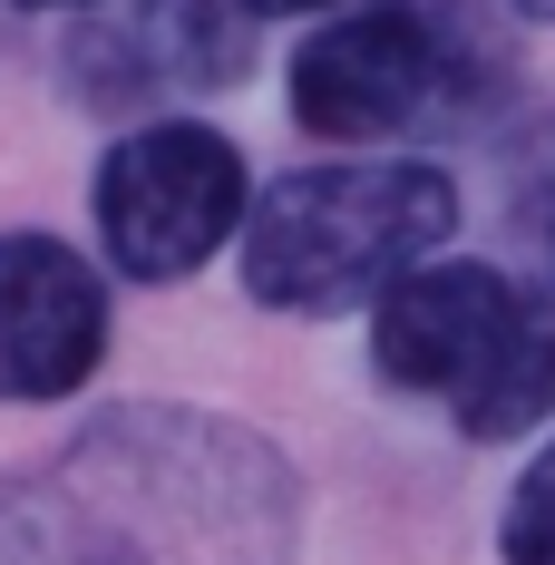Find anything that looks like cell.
I'll return each instance as SVG.
<instances>
[{"label":"cell","instance_id":"7c38bea8","mask_svg":"<svg viewBox=\"0 0 555 565\" xmlns=\"http://www.w3.org/2000/svg\"><path fill=\"white\" fill-rule=\"evenodd\" d=\"M506 10H516V20H555V0H506Z\"/></svg>","mask_w":555,"mask_h":565},{"label":"cell","instance_id":"9c48e42d","mask_svg":"<svg viewBox=\"0 0 555 565\" xmlns=\"http://www.w3.org/2000/svg\"><path fill=\"white\" fill-rule=\"evenodd\" d=\"M244 20H302V10H332V0H234Z\"/></svg>","mask_w":555,"mask_h":565},{"label":"cell","instance_id":"52a82bcc","mask_svg":"<svg viewBox=\"0 0 555 565\" xmlns=\"http://www.w3.org/2000/svg\"><path fill=\"white\" fill-rule=\"evenodd\" d=\"M224 78H244L234 0H108L68 40V88L88 108H147V98H185Z\"/></svg>","mask_w":555,"mask_h":565},{"label":"cell","instance_id":"ba28073f","mask_svg":"<svg viewBox=\"0 0 555 565\" xmlns=\"http://www.w3.org/2000/svg\"><path fill=\"white\" fill-rule=\"evenodd\" d=\"M506 565H555V439L526 458V478L506 488V526H498Z\"/></svg>","mask_w":555,"mask_h":565},{"label":"cell","instance_id":"8fae6325","mask_svg":"<svg viewBox=\"0 0 555 565\" xmlns=\"http://www.w3.org/2000/svg\"><path fill=\"white\" fill-rule=\"evenodd\" d=\"M10 10H108V0H10Z\"/></svg>","mask_w":555,"mask_h":565},{"label":"cell","instance_id":"3957f363","mask_svg":"<svg viewBox=\"0 0 555 565\" xmlns=\"http://www.w3.org/2000/svg\"><path fill=\"white\" fill-rule=\"evenodd\" d=\"M506 88H516V40L488 0H371L312 30L282 68L292 117L341 147L478 127Z\"/></svg>","mask_w":555,"mask_h":565},{"label":"cell","instance_id":"277c9868","mask_svg":"<svg viewBox=\"0 0 555 565\" xmlns=\"http://www.w3.org/2000/svg\"><path fill=\"white\" fill-rule=\"evenodd\" d=\"M389 391L439 399L458 439H526L555 419V292L498 264H419L371 302Z\"/></svg>","mask_w":555,"mask_h":565},{"label":"cell","instance_id":"6da1fadb","mask_svg":"<svg viewBox=\"0 0 555 565\" xmlns=\"http://www.w3.org/2000/svg\"><path fill=\"white\" fill-rule=\"evenodd\" d=\"M302 478L195 399H117L0 478V565H292Z\"/></svg>","mask_w":555,"mask_h":565},{"label":"cell","instance_id":"7a4b0ae2","mask_svg":"<svg viewBox=\"0 0 555 565\" xmlns=\"http://www.w3.org/2000/svg\"><path fill=\"white\" fill-rule=\"evenodd\" d=\"M458 225V185L429 157H332L292 167L244 215V292L264 312L332 322L419 274Z\"/></svg>","mask_w":555,"mask_h":565},{"label":"cell","instance_id":"30bf717a","mask_svg":"<svg viewBox=\"0 0 555 565\" xmlns=\"http://www.w3.org/2000/svg\"><path fill=\"white\" fill-rule=\"evenodd\" d=\"M546 215H536V234H546V264H555V175H546V195H536Z\"/></svg>","mask_w":555,"mask_h":565},{"label":"cell","instance_id":"8992f818","mask_svg":"<svg viewBox=\"0 0 555 565\" xmlns=\"http://www.w3.org/2000/svg\"><path fill=\"white\" fill-rule=\"evenodd\" d=\"M108 361V282L40 225L0 234V409H50Z\"/></svg>","mask_w":555,"mask_h":565},{"label":"cell","instance_id":"5b68a950","mask_svg":"<svg viewBox=\"0 0 555 565\" xmlns=\"http://www.w3.org/2000/svg\"><path fill=\"white\" fill-rule=\"evenodd\" d=\"M98 254L108 274L127 282H185L205 274L224 244L254 215V175H244V147L205 127V117H137L98 157Z\"/></svg>","mask_w":555,"mask_h":565}]
</instances>
